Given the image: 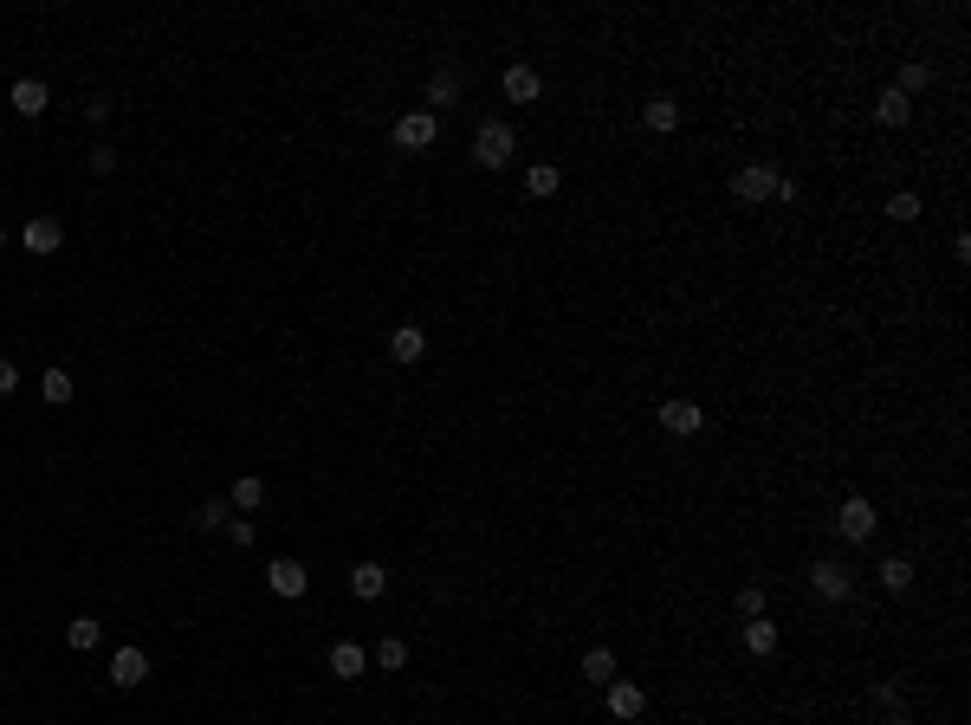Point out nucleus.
<instances>
[{"instance_id": "nucleus-11", "label": "nucleus", "mask_w": 971, "mask_h": 725, "mask_svg": "<svg viewBox=\"0 0 971 725\" xmlns=\"http://www.w3.org/2000/svg\"><path fill=\"white\" fill-rule=\"evenodd\" d=\"M538 91H544V78L531 65H505V98L512 104H538Z\"/></svg>"}, {"instance_id": "nucleus-2", "label": "nucleus", "mask_w": 971, "mask_h": 725, "mask_svg": "<svg viewBox=\"0 0 971 725\" xmlns=\"http://www.w3.org/2000/svg\"><path fill=\"white\" fill-rule=\"evenodd\" d=\"M732 195L751 201V208H758V201H777V169H764V162L738 169V175H732Z\"/></svg>"}, {"instance_id": "nucleus-9", "label": "nucleus", "mask_w": 971, "mask_h": 725, "mask_svg": "<svg viewBox=\"0 0 971 725\" xmlns=\"http://www.w3.org/2000/svg\"><path fill=\"white\" fill-rule=\"evenodd\" d=\"M149 680V654L143 648H117L111 654V687H143Z\"/></svg>"}, {"instance_id": "nucleus-14", "label": "nucleus", "mask_w": 971, "mask_h": 725, "mask_svg": "<svg viewBox=\"0 0 971 725\" xmlns=\"http://www.w3.org/2000/svg\"><path fill=\"white\" fill-rule=\"evenodd\" d=\"M382 590H389V570H382V564H357V570H350V596H363V603H376Z\"/></svg>"}, {"instance_id": "nucleus-1", "label": "nucleus", "mask_w": 971, "mask_h": 725, "mask_svg": "<svg viewBox=\"0 0 971 725\" xmlns=\"http://www.w3.org/2000/svg\"><path fill=\"white\" fill-rule=\"evenodd\" d=\"M512 156H518V136H512V123L486 117V123H480V136H473V162H480V169H505Z\"/></svg>"}, {"instance_id": "nucleus-10", "label": "nucleus", "mask_w": 971, "mask_h": 725, "mask_svg": "<svg viewBox=\"0 0 971 725\" xmlns=\"http://www.w3.org/2000/svg\"><path fill=\"white\" fill-rule=\"evenodd\" d=\"M661 428H667V434H700V428H706L700 402H661Z\"/></svg>"}, {"instance_id": "nucleus-28", "label": "nucleus", "mask_w": 971, "mask_h": 725, "mask_svg": "<svg viewBox=\"0 0 971 725\" xmlns=\"http://www.w3.org/2000/svg\"><path fill=\"white\" fill-rule=\"evenodd\" d=\"M259 499H266V480H259V473H246V480H234V505H240V512H253Z\"/></svg>"}, {"instance_id": "nucleus-29", "label": "nucleus", "mask_w": 971, "mask_h": 725, "mask_svg": "<svg viewBox=\"0 0 971 725\" xmlns=\"http://www.w3.org/2000/svg\"><path fill=\"white\" fill-rule=\"evenodd\" d=\"M227 518H234V499H208V505L195 512V525H201V531H214V525H227Z\"/></svg>"}, {"instance_id": "nucleus-33", "label": "nucleus", "mask_w": 971, "mask_h": 725, "mask_svg": "<svg viewBox=\"0 0 971 725\" xmlns=\"http://www.w3.org/2000/svg\"><path fill=\"white\" fill-rule=\"evenodd\" d=\"M227 538H234V544H253V538H259V531H253V525H246V518H227Z\"/></svg>"}, {"instance_id": "nucleus-12", "label": "nucleus", "mask_w": 971, "mask_h": 725, "mask_svg": "<svg viewBox=\"0 0 971 725\" xmlns=\"http://www.w3.org/2000/svg\"><path fill=\"white\" fill-rule=\"evenodd\" d=\"M389 357H395V363H421V357H428V337H421V324H402V331L389 337Z\"/></svg>"}, {"instance_id": "nucleus-26", "label": "nucleus", "mask_w": 971, "mask_h": 725, "mask_svg": "<svg viewBox=\"0 0 971 725\" xmlns=\"http://www.w3.org/2000/svg\"><path fill=\"white\" fill-rule=\"evenodd\" d=\"M881 583H887V590H913V564H907V557H887V564H881Z\"/></svg>"}, {"instance_id": "nucleus-16", "label": "nucleus", "mask_w": 971, "mask_h": 725, "mask_svg": "<svg viewBox=\"0 0 971 725\" xmlns=\"http://www.w3.org/2000/svg\"><path fill=\"white\" fill-rule=\"evenodd\" d=\"M874 713H881V725H913V713L900 706V687H894V680H881V687H874Z\"/></svg>"}, {"instance_id": "nucleus-13", "label": "nucleus", "mask_w": 971, "mask_h": 725, "mask_svg": "<svg viewBox=\"0 0 971 725\" xmlns=\"http://www.w3.org/2000/svg\"><path fill=\"white\" fill-rule=\"evenodd\" d=\"M7 104H13V111H20V117H39V111H46V85H39V78H20V85H13L7 91Z\"/></svg>"}, {"instance_id": "nucleus-30", "label": "nucleus", "mask_w": 971, "mask_h": 725, "mask_svg": "<svg viewBox=\"0 0 971 725\" xmlns=\"http://www.w3.org/2000/svg\"><path fill=\"white\" fill-rule=\"evenodd\" d=\"M887 221H920V195H907V188H900V195L887 201Z\"/></svg>"}, {"instance_id": "nucleus-19", "label": "nucleus", "mask_w": 971, "mask_h": 725, "mask_svg": "<svg viewBox=\"0 0 971 725\" xmlns=\"http://www.w3.org/2000/svg\"><path fill=\"white\" fill-rule=\"evenodd\" d=\"M874 117L894 130V123H907L913 117V98H900V91H881V104H874Z\"/></svg>"}, {"instance_id": "nucleus-27", "label": "nucleus", "mask_w": 971, "mask_h": 725, "mask_svg": "<svg viewBox=\"0 0 971 725\" xmlns=\"http://www.w3.org/2000/svg\"><path fill=\"white\" fill-rule=\"evenodd\" d=\"M454 98H460V78H454V72H434V78H428V104L441 111V104H454Z\"/></svg>"}, {"instance_id": "nucleus-6", "label": "nucleus", "mask_w": 971, "mask_h": 725, "mask_svg": "<svg viewBox=\"0 0 971 725\" xmlns=\"http://www.w3.org/2000/svg\"><path fill=\"white\" fill-rule=\"evenodd\" d=\"M266 583H272V596H285V603H292V596H305V564H298V557H272V570H266Z\"/></svg>"}, {"instance_id": "nucleus-34", "label": "nucleus", "mask_w": 971, "mask_h": 725, "mask_svg": "<svg viewBox=\"0 0 971 725\" xmlns=\"http://www.w3.org/2000/svg\"><path fill=\"white\" fill-rule=\"evenodd\" d=\"M13 389H20V369H13L7 357H0V395H13Z\"/></svg>"}, {"instance_id": "nucleus-25", "label": "nucleus", "mask_w": 971, "mask_h": 725, "mask_svg": "<svg viewBox=\"0 0 971 725\" xmlns=\"http://www.w3.org/2000/svg\"><path fill=\"white\" fill-rule=\"evenodd\" d=\"M557 182H564V175H557L551 162H538V169H525V188H531L538 201H544V195H557Z\"/></svg>"}, {"instance_id": "nucleus-8", "label": "nucleus", "mask_w": 971, "mask_h": 725, "mask_svg": "<svg viewBox=\"0 0 971 725\" xmlns=\"http://www.w3.org/2000/svg\"><path fill=\"white\" fill-rule=\"evenodd\" d=\"M20 240H26V253H39V259H46V253H59V246H65V227L52 221V214H33Z\"/></svg>"}, {"instance_id": "nucleus-21", "label": "nucleus", "mask_w": 971, "mask_h": 725, "mask_svg": "<svg viewBox=\"0 0 971 725\" xmlns=\"http://www.w3.org/2000/svg\"><path fill=\"white\" fill-rule=\"evenodd\" d=\"M369 661H376V667H389V674H402V667H408V641H376V654H369Z\"/></svg>"}, {"instance_id": "nucleus-3", "label": "nucleus", "mask_w": 971, "mask_h": 725, "mask_svg": "<svg viewBox=\"0 0 971 725\" xmlns=\"http://www.w3.org/2000/svg\"><path fill=\"white\" fill-rule=\"evenodd\" d=\"M810 590L823 596V603H849V596H855L849 564H810Z\"/></svg>"}, {"instance_id": "nucleus-20", "label": "nucleus", "mask_w": 971, "mask_h": 725, "mask_svg": "<svg viewBox=\"0 0 971 725\" xmlns=\"http://www.w3.org/2000/svg\"><path fill=\"white\" fill-rule=\"evenodd\" d=\"M39 395H46L52 408H65L72 402V376H65V369H46V376H39Z\"/></svg>"}, {"instance_id": "nucleus-17", "label": "nucleus", "mask_w": 971, "mask_h": 725, "mask_svg": "<svg viewBox=\"0 0 971 725\" xmlns=\"http://www.w3.org/2000/svg\"><path fill=\"white\" fill-rule=\"evenodd\" d=\"M583 680H590V687H609V680H622V674H615V654H609V648H590V654H583Z\"/></svg>"}, {"instance_id": "nucleus-7", "label": "nucleus", "mask_w": 971, "mask_h": 725, "mask_svg": "<svg viewBox=\"0 0 971 725\" xmlns=\"http://www.w3.org/2000/svg\"><path fill=\"white\" fill-rule=\"evenodd\" d=\"M603 700H609V713H615V719H641V713H648V693H641L635 680H609Z\"/></svg>"}, {"instance_id": "nucleus-15", "label": "nucleus", "mask_w": 971, "mask_h": 725, "mask_svg": "<svg viewBox=\"0 0 971 725\" xmlns=\"http://www.w3.org/2000/svg\"><path fill=\"white\" fill-rule=\"evenodd\" d=\"M363 667H369V654L357 648V641H337L331 648V674L337 680H363Z\"/></svg>"}, {"instance_id": "nucleus-31", "label": "nucleus", "mask_w": 971, "mask_h": 725, "mask_svg": "<svg viewBox=\"0 0 971 725\" xmlns=\"http://www.w3.org/2000/svg\"><path fill=\"white\" fill-rule=\"evenodd\" d=\"M738 615H751V622L764 615V590H758V583H745V590H738Z\"/></svg>"}, {"instance_id": "nucleus-23", "label": "nucleus", "mask_w": 971, "mask_h": 725, "mask_svg": "<svg viewBox=\"0 0 971 725\" xmlns=\"http://www.w3.org/2000/svg\"><path fill=\"white\" fill-rule=\"evenodd\" d=\"M745 648L751 654H777V622H745Z\"/></svg>"}, {"instance_id": "nucleus-24", "label": "nucleus", "mask_w": 971, "mask_h": 725, "mask_svg": "<svg viewBox=\"0 0 971 725\" xmlns=\"http://www.w3.org/2000/svg\"><path fill=\"white\" fill-rule=\"evenodd\" d=\"M926 85H933V65H920V59H913V65H900V98H913V91H926Z\"/></svg>"}, {"instance_id": "nucleus-18", "label": "nucleus", "mask_w": 971, "mask_h": 725, "mask_svg": "<svg viewBox=\"0 0 971 725\" xmlns=\"http://www.w3.org/2000/svg\"><path fill=\"white\" fill-rule=\"evenodd\" d=\"M641 117H648V130H674V123H680V104L674 98H648V104H641Z\"/></svg>"}, {"instance_id": "nucleus-5", "label": "nucleus", "mask_w": 971, "mask_h": 725, "mask_svg": "<svg viewBox=\"0 0 971 725\" xmlns=\"http://www.w3.org/2000/svg\"><path fill=\"white\" fill-rule=\"evenodd\" d=\"M836 525H842V538H849V544H868L874 538V505L868 499H842Z\"/></svg>"}, {"instance_id": "nucleus-22", "label": "nucleus", "mask_w": 971, "mask_h": 725, "mask_svg": "<svg viewBox=\"0 0 971 725\" xmlns=\"http://www.w3.org/2000/svg\"><path fill=\"white\" fill-rule=\"evenodd\" d=\"M98 615H72V628H65V641H72V648H98Z\"/></svg>"}, {"instance_id": "nucleus-32", "label": "nucleus", "mask_w": 971, "mask_h": 725, "mask_svg": "<svg viewBox=\"0 0 971 725\" xmlns=\"http://www.w3.org/2000/svg\"><path fill=\"white\" fill-rule=\"evenodd\" d=\"M85 169H91V175H111V169H117V149H104V143H98V149L85 156Z\"/></svg>"}, {"instance_id": "nucleus-4", "label": "nucleus", "mask_w": 971, "mask_h": 725, "mask_svg": "<svg viewBox=\"0 0 971 725\" xmlns=\"http://www.w3.org/2000/svg\"><path fill=\"white\" fill-rule=\"evenodd\" d=\"M434 136H441L434 111H408V117H395V149H428Z\"/></svg>"}, {"instance_id": "nucleus-35", "label": "nucleus", "mask_w": 971, "mask_h": 725, "mask_svg": "<svg viewBox=\"0 0 971 725\" xmlns=\"http://www.w3.org/2000/svg\"><path fill=\"white\" fill-rule=\"evenodd\" d=\"M0 246H7V234H0Z\"/></svg>"}]
</instances>
